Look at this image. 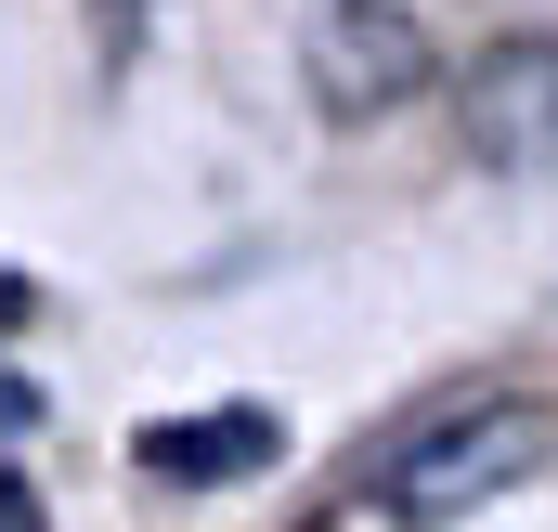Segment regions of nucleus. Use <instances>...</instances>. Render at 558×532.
I'll return each mask as SVG.
<instances>
[{
    "instance_id": "3",
    "label": "nucleus",
    "mask_w": 558,
    "mask_h": 532,
    "mask_svg": "<svg viewBox=\"0 0 558 532\" xmlns=\"http://www.w3.org/2000/svg\"><path fill=\"white\" fill-rule=\"evenodd\" d=\"M468 143L494 169H558V39H507L468 78Z\"/></svg>"
},
{
    "instance_id": "1",
    "label": "nucleus",
    "mask_w": 558,
    "mask_h": 532,
    "mask_svg": "<svg viewBox=\"0 0 558 532\" xmlns=\"http://www.w3.org/2000/svg\"><path fill=\"white\" fill-rule=\"evenodd\" d=\"M546 455H558L546 402H454V415H428V428H403L377 455V507L403 532H454V520H481L494 494H520Z\"/></svg>"
},
{
    "instance_id": "4",
    "label": "nucleus",
    "mask_w": 558,
    "mask_h": 532,
    "mask_svg": "<svg viewBox=\"0 0 558 532\" xmlns=\"http://www.w3.org/2000/svg\"><path fill=\"white\" fill-rule=\"evenodd\" d=\"M274 455H286V415H274V402H208V415H156V428H143V468L182 481V494L260 481Z\"/></svg>"
},
{
    "instance_id": "5",
    "label": "nucleus",
    "mask_w": 558,
    "mask_h": 532,
    "mask_svg": "<svg viewBox=\"0 0 558 532\" xmlns=\"http://www.w3.org/2000/svg\"><path fill=\"white\" fill-rule=\"evenodd\" d=\"M0 532H52V507H39V494H26L13 468H0Z\"/></svg>"
},
{
    "instance_id": "2",
    "label": "nucleus",
    "mask_w": 558,
    "mask_h": 532,
    "mask_svg": "<svg viewBox=\"0 0 558 532\" xmlns=\"http://www.w3.org/2000/svg\"><path fill=\"white\" fill-rule=\"evenodd\" d=\"M299 65H312V92L338 118H377V105H403L428 78V39H416V13H390V0H312L299 13Z\"/></svg>"
},
{
    "instance_id": "6",
    "label": "nucleus",
    "mask_w": 558,
    "mask_h": 532,
    "mask_svg": "<svg viewBox=\"0 0 558 532\" xmlns=\"http://www.w3.org/2000/svg\"><path fill=\"white\" fill-rule=\"evenodd\" d=\"M26 312H39V286H26V273H0V325H26Z\"/></svg>"
}]
</instances>
